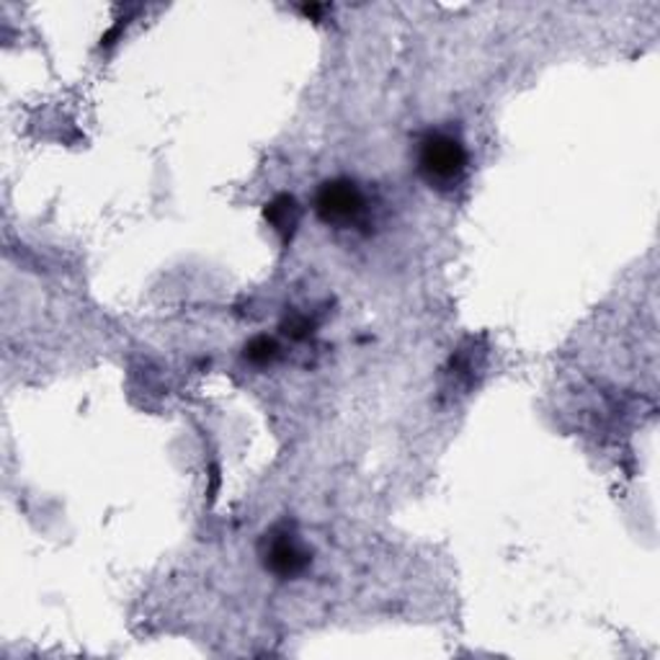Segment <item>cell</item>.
<instances>
[{
    "mask_svg": "<svg viewBox=\"0 0 660 660\" xmlns=\"http://www.w3.org/2000/svg\"><path fill=\"white\" fill-rule=\"evenodd\" d=\"M418 173L431 189L451 191L463 184L467 176V150L463 140L447 132H428L418 142Z\"/></svg>",
    "mask_w": 660,
    "mask_h": 660,
    "instance_id": "cell-1",
    "label": "cell"
},
{
    "mask_svg": "<svg viewBox=\"0 0 660 660\" xmlns=\"http://www.w3.org/2000/svg\"><path fill=\"white\" fill-rule=\"evenodd\" d=\"M367 196L352 179H331L315 194V212L325 225L352 230L367 220Z\"/></svg>",
    "mask_w": 660,
    "mask_h": 660,
    "instance_id": "cell-2",
    "label": "cell"
},
{
    "mask_svg": "<svg viewBox=\"0 0 660 660\" xmlns=\"http://www.w3.org/2000/svg\"><path fill=\"white\" fill-rule=\"evenodd\" d=\"M261 560L276 578L290 580L309 568V552L290 527H274L261 539Z\"/></svg>",
    "mask_w": 660,
    "mask_h": 660,
    "instance_id": "cell-3",
    "label": "cell"
},
{
    "mask_svg": "<svg viewBox=\"0 0 660 660\" xmlns=\"http://www.w3.org/2000/svg\"><path fill=\"white\" fill-rule=\"evenodd\" d=\"M299 214H302V210H299L297 199L290 196V194L274 196L272 202L266 204V210H264L266 222L276 230V233L284 237V241H290V237L294 235V230H297Z\"/></svg>",
    "mask_w": 660,
    "mask_h": 660,
    "instance_id": "cell-4",
    "label": "cell"
},
{
    "mask_svg": "<svg viewBox=\"0 0 660 660\" xmlns=\"http://www.w3.org/2000/svg\"><path fill=\"white\" fill-rule=\"evenodd\" d=\"M243 356L251 364H256V367H268V364H274L276 359H280V344L268 336H258L245 344Z\"/></svg>",
    "mask_w": 660,
    "mask_h": 660,
    "instance_id": "cell-5",
    "label": "cell"
},
{
    "mask_svg": "<svg viewBox=\"0 0 660 660\" xmlns=\"http://www.w3.org/2000/svg\"><path fill=\"white\" fill-rule=\"evenodd\" d=\"M282 328H284V336H290L292 341H305L309 333H313V323L302 315H290Z\"/></svg>",
    "mask_w": 660,
    "mask_h": 660,
    "instance_id": "cell-6",
    "label": "cell"
}]
</instances>
